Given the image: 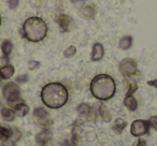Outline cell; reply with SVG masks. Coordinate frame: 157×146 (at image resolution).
Masks as SVG:
<instances>
[{"instance_id":"1","label":"cell","mask_w":157,"mask_h":146,"mask_svg":"<svg viewBox=\"0 0 157 146\" xmlns=\"http://www.w3.org/2000/svg\"><path fill=\"white\" fill-rule=\"evenodd\" d=\"M69 94L65 85L58 82L48 83L41 90V100L50 109H60L67 103Z\"/></svg>"},{"instance_id":"2","label":"cell","mask_w":157,"mask_h":146,"mask_svg":"<svg viewBox=\"0 0 157 146\" xmlns=\"http://www.w3.org/2000/svg\"><path fill=\"white\" fill-rule=\"evenodd\" d=\"M90 89L93 96L98 100H110L115 95V81L108 74H98L92 80Z\"/></svg>"},{"instance_id":"3","label":"cell","mask_w":157,"mask_h":146,"mask_svg":"<svg viewBox=\"0 0 157 146\" xmlns=\"http://www.w3.org/2000/svg\"><path fill=\"white\" fill-rule=\"evenodd\" d=\"M24 38L29 42H41L48 35V25L39 16H31L27 18L22 26Z\"/></svg>"},{"instance_id":"4","label":"cell","mask_w":157,"mask_h":146,"mask_svg":"<svg viewBox=\"0 0 157 146\" xmlns=\"http://www.w3.org/2000/svg\"><path fill=\"white\" fill-rule=\"evenodd\" d=\"M120 71L122 72V74L126 77L135 75L138 71V66H137L136 60L132 58L123 59L120 63Z\"/></svg>"},{"instance_id":"5","label":"cell","mask_w":157,"mask_h":146,"mask_svg":"<svg viewBox=\"0 0 157 146\" xmlns=\"http://www.w3.org/2000/svg\"><path fill=\"white\" fill-rule=\"evenodd\" d=\"M33 116L37 118V122L39 126H41L42 128L48 129V127H51L53 125V120L51 118L50 114L48 113L46 110H44L43 107H37L33 111Z\"/></svg>"},{"instance_id":"6","label":"cell","mask_w":157,"mask_h":146,"mask_svg":"<svg viewBox=\"0 0 157 146\" xmlns=\"http://www.w3.org/2000/svg\"><path fill=\"white\" fill-rule=\"evenodd\" d=\"M150 131V124L148 122L143 119H137L131 124L130 127V133L131 135L136 137H139L141 135L147 134Z\"/></svg>"},{"instance_id":"7","label":"cell","mask_w":157,"mask_h":146,"mask_svg":"<svg viewBox=\"0 0 157 146\" xmlns=\"http://www.w3.org/2000/svg\"><path fill=\"white\" fill-rule=\"evenodd\" d=\"M20 92H21V89H20V87H18V85L13 83V82L7 83L2 88V95L6 100L13 98V97H18L20 96Z\"/></svg>"},{"instance_id":"8","label":"cell","mask_w":157,"mask_h":146,"mask_svg":"<svg viewBox=\"0 0 157 146\" xmlns=\"http://www.w3.org/2000/svg\"><path fill=\"white\" fill-rule=\"evenodd\" d=\"M56 22L58 24V26L60 27V30L63 32H67L71 28L72 20L67 14H60V15H58L56 18Z\"/></svg>"},{"instance_id":"9","label":"cell","mask_w":157,"mask_h":146,"mask_svg":"<svg viewBox=\"0 0 157 146\" xmlns=\"http://www.w3.org/2000/svg\"><path fill=\"white\" fill-rule=\"evenodd\" d=\"M105 56V48L103 45L99 42L94 43L92 48V60L93 61H100Z\"/></svg>"},{"instance_id":"10","label":"cell","mask_w":157,"mask_h":146,"mask_svg":"<svg viewBox=\"0 0 157 146\" xmlns=\"http://www.w3.org/2000/svg\"><path fill=\"white\" fill-rule=\"evenodd\" d=\"M51 139H52V134L48 130H43L36 137V141H37L39 146H48L50 143Z\"/></svg>"},{"instance_id":"11","label":"cell","mask_w":157,"mask_h":146,"mask_svg":"<svg viewBox=\"0 0 157 146\" xmlns=\"http://www.w3.org/2000/svg\"><path fill=\"white\" fill-rule=\"evenodd\" d=\"M82 15L85 18H88V20H92L96 16L97 14V8L95 7L94 5H85L82 7L81 9Z\"/></svg>"},{"instance_id":"12","label":"cell","mask_w":157,"mask_h":146,"mask_svg":"<svg viewBox=\"0 0 157 146\" xmlns=\"http://www.w3.org/2000/svg\"><path fill=\"white\" fill-rule=\"evenodd\" d=\"M14 67L10 63L3 66V67L0 68V77L2 80H9L10 77H13L14 74Z\"/></svg>"},{"instance_id":"13","label":"cell","mask_w":157,"mask_h":146,"mask_svg":"<svg viewBox=\"0 0 157 146\" xmlns=\"http://www.w3.org/2000/svg\"><path fill=\"white\" fill-rule=\"evenodd\" d=\"M12 48H13V44L10 40H5V41L1 43V52L3 54V58L6 61H8L9 56L12 52Z\"/></svg>"},{"instance_id":"14","label":"cell","mask_w":157,"mask_h":146,"mask_svg":"<svg viewBox=\"0 0 157 146\" xmlns=\"http://www.w3.org/2000/svg\"><path fill=\"white\" fill-rule=\"evenodd\" d=\"M126 127H127L126 120L122 119V118H117V119L114 122L113 127H112V130H113L115 133H117V134H121V133L125 130Z\"/></svg>"},{"instance_id":"15","label":"cell","mask_w":157,"mask_h":146,"mask_svg":"<svg viewBox=\"0 0 157 146\" xmlns=\"http://www.w3.org/2000/svg\"><path fill=\"white\" fill-rule=\"evenodd\" d=\"M124 105L130 112H135L138 107V102L133 96H126L124 99Z\"/></svg>"},{"instance_id":"16","label":"cell","mask_w":157,"mask_h":146,"mask_svg":"<svg viewBox=\"0 0 157 146\" xmlns=\"http://www.w3.org/2000/svg\"><path fill=\"white\" fill-rule=\"evenodd\" d=\"M15 111L11 107H2L1 109V116L6 122H13L15 118Z\"/></svg>"},{"instance_id":"17","label":"cell","mask_w":157,"mask_h":146,"mask_svg":"<svg viewBox=\"0 0 157 146\" xmlns=\"http://www.w3.org/2000/svg\"><path fill=\"white\" fill-rule=\"evenodd\" d=\"M132 46V37L131 36H125L120 40L118 43V47L123 51H127Z\"/></svg>"},{"instance_id":"18","label":"cell","mask_w":157,"mask_h":146,"mask_svg":"<svg viewBox=\"0 0 157 146\" xmlns=\"http://www.w3.org/2000/svg\"><path fill=\"white\" fill-rule=\"evenodd\" d=\"M78 112L81 116L90 117V113H92V107L88 104H86V103H81V104L78 107Z\"/></svg>"},{"instance_id":"19","label":"cell","mask_w":157,"mask_h":146,"mask_svg":"<svg viewBox=\"0 0 157 146\" xmlns=\"http://www.w3.org/2000/svg\"><path fill=\"white\" fill-rule=\"evenodd\" d=\"M12 135V129L6 128V127H0V142L7 141L11 139Z\"/></svg>"},{"instance_id":"20","label":"cell","mask_w":157,"mask_h":146,"mask_svg":"<svg viewBox=\"0 0 157 146\" xmlns=\"http://www.w3.org/2000/svg\"><path fill=\"white\" fill-rule=\"evenodd\" d=\"M7 102H8V104L10 105V107H11V109L15 110L18 105L25 103V101L23 100L22 98H20V96H18V97H13V98H11V99H8Z\"/></svg>"},{"instance_id":"21","label":"cell","mask_w":157,"mask_h":146,"mask_svg":"<svg viewBox=\"0 0 157 146\" xmlns=\"http://www.w3.org/2000/svg\"><path fill=\"white\" fill-rule=\"evenodd\" d=\"M99 114H100L101 118H102L103 120H105V122H110L112 119L111 117V114L109 113V111H108V109L105 107H103V105H100V107H99Z\"/></svg>"},{"instance_id":"22","label":"cell","mask_w":157,"mask_h":146,"mask_svg":"<svg viewBox=\"0 0 157 146\" xmlns=\"http://www.w3.org/2000/svg\"><path fill=\"white\" fill-rule=\"evenodd\" d=\"M14 111H15L16 115H18L20 117H24V116L27 115V113H28L29 107H28V105H27L26 103H23V104L18 105V107H16Z\"/></svg>"},{"instance_id":"23","label":"cell","mask_w":157,"mask_h":146,"mask_svg":"<svg viewBox=\"0 0 157 146\" xmlns=\"http://www.w3.org/2000/svg\"><path fill=\"white\" fill-rule=\"evenodd\" d=\"M75 53H76L75 46L70 45L69 47L65 50V52H63V56H65L66 58H71V57H73L74 55H75Z\"/></svg>"},{"instance_id":"24","label":"cell","mask_w":157,"mask_h":146,"mask_svg":"<svg viewBox=\"0 0 157 146\" xmlns=\"http://www.w3.org/2000/svg\"><path fill=\"white\" fill-rule=\"evenodd\" d=\"M138 89V84L136 82H130L128 84V89H127L126 96H132Z\"/></svg>"},{"instance_id":"25","label":"cell","mask_w":157,"mask_h":146,"mask_svg":"<svg viewBox=\"0 0 157 146\" xmlns=\"http://www.w3.org/2000/svg\"><path fill=\"white\" fill-rule=\"evenodd\" d=\"M148 124H150V127H152L154 130H157V116H152V117H150Z\"/></svg>"},{"instance_id":"26","label":"cell","mask_w":157,"mask_h":146,"mask_svg":"<svg viewBox=\"0 0 157 146\" xmlns=\"http://www.w3.org/2000/svg\"><path fill=\"white\" fill-rule=\"evenodd\" d=\"M40 67V62L39 61H36V60H30L28 62V68L29 70H36Z\"/></svg>"},{"instance_id":"27","label":"cell","mask_w":157,"mask_h":146,"mask_svg":"<svg viewBox=\"0 0 157 146\" xmlns=\"http://www.w3.org/2000/svg\"><path fill=\"white\" fill-rule=\"evenodd\" d=\"M18 0H8V6L11 10H15L18 7Z\"/></svg>"},{"instance_id":"28","label":"cell","mask_w":157,"mask_h":146,"mask_svg":"<svg viewBox=\"0 0 157 146\" xmlns=\"http://www.w3.org/2000/svg\"><path fill=\"white\" fill-rule=\"evenodd\" d=\"M27 81H28V77H27L26 74L20 75V77H16V82H17L18 84H24V83H26Z\"/></svg>"},{"instance_id":"29","label":"cell","mask_w":157,"mask_h":146,"mask_svg":"<svg viewBox=\"0 0 157 146\" xmlns=\"http://www.w3.org/2000/svg\"><path fill=\"white\" fill-rule=\"evenodd\" d=\"M1 146H16V145H15V142H14L13 140L9 139V140H7V141H3L2 144H1Z\"/></svg>"},{"instance_id":"30","label":"cell","mask_w":157,"mask_h":146,"mask_svg":"<svg viewBox=\"0 0 157 146\" xmlns=\"http://www.w3.org/2000/svg\"><path fill=\"white\" fill-rule=\"evenodd\" d=\"M135 146H146V142H145V140H143V139H139L137 142H136Z\"/></svg>"},{"instance_id":"31","label":"cell","mask_w":157,"mask_h":146,"mask_svg":"<svg viewBox=\"0 0 157 146\" xmlns=\"http://www.w3.org/2000/svg\"><path fill=\"white\" fill-rule=\"evenodd\" d=\"M147 85L151 86V87L157 88V80H151V81H147Z\"/></svg>"},{"instance_id":"32","label":"cell","mask_w":157,"mask_h":146,"mask_svg":"<svg viewBox=\"0 0 157 146\" xmlns=\"http://www.w3.org/2000/svg\"><path fill=\"white\" fill-rule=\"evenodd\" d=\"M70 1H71L72 3H76L78 1H80V0H70Z\"/></svg>"},{"instance_id":"33","label":"cell","mask_w":157,"mask_h":146,"mask_svg":"<svg viewBox=\"0 0 157 146\" xmlns=\"http://www.w3.org/2000/svg\"><path fill=\"white\" fill-rule=\"evenodd\" d=\"M1 23H2V18H1V15H0V26H1Z\"/></svg>"},{"instance_id":"34","label":"cell","mask_w":157,"mask_h":146,"mask_svg":"<svg viewBox=\"0 0 157 146\" xmlns=\"http://www.w3.org/2000/svg\"><path fill=\"white\" fill-rule=\"evenodd\" d=\"M1 80H2V79H1V77H0V84H1Z\"/></svg>"},{"instance_id":"35","label":"cell","mask_w":157,"mask_h":146,"mask_svg":"<svg viewBox=\"0 0 157 146\" xmlns=\"http://www.w3.org/2000/svg\"><path fill=\"white\" fill-rule=\"evenodd\" d=\"M73 146H75V145H73Z\"/></svg>"},{"instance_id":"36","label":"cell","mask_w":157,"mask_h":146,"mask_svg":"<svg viewBox=\"0 0 157 146\" xmlns=\"http://www.w3.org/2000/svg\"><path fill=\"white\" fill-rule=\"evenodd\" d=\"M82 1H83V0H82Z\"/></svg>"},{"instance_id":"37","label":"cell","mask_w":157,"mask_h":146,"mask_svg":"<svg viewBox=\"0 0 157 146\" xmlns=\"http://www.w3.org/2000/svg\"><path fill=\"white\" fill-rule=\"evenodd\" d=\"M0 104H1V103H0Z\"/></svg>"}]
</instances>
